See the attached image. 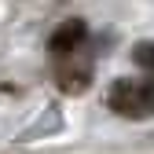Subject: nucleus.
Instances as JSON below:
<instances>
[{"mask_svg": "<svg viewBox=\"0 0 154 154\" xmlns=\"http://www.w3.org/2000/svg\"><path fill=\"white\" fill-rule=\"evenodd\" d=\"M110 110L121 118H150L154 114V77L118 81L110 88Z\"/></svg>", "mask_w": 154, "mask_h": 154, "instance_id": "obj_1", "label": "nucleus"}, {"mask_svg": "<svg viewBox=\"0 0 154 154\" xmlns=\"http://www.w3.org/2000/svg\"><path fill=\"white\" fill-rule=\"evenodd\" d=\"M85 33H88V26H85V18H66V22L51 33V41H48V48H51V55H73L77 48H81V41H85Z\"/></svg>", "mask_w": 154, "mask_h": 154, "instance_id": "obj_2", "label": "nucleus"}, {"mask_svg": "<svg viewBox=\"0 0 154 154\" xmlns=\"http://www.w3.org/2000/svg\"><path fill=\"white\" fill-rule=\"evenodd\" d=\"M132 59H136L143 70H150V77H154V44L150 41H143V44H136V51H132Z\"/></svg>", "mask_w": 154, "mask_h": 154, "instance_id": "obj_3", "label": "nucleus"}]
</instances>
